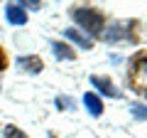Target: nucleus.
<instances>
[{"instance_id": "obj_1", "label": "nucleus", "mask_w": 147, "mask_h": 138, "mask_svg": "<svg viewBox=\"0 0 147 138\" xmlns=\"http://www.w3.org/2000/svg\"><path fill=\"white\" fill-rule=\"evenodd\" d=\"M71 17H74V22H76L81 30L91 32L93 37H100V35H103V27H105L103 10H98V8H93V5H74L71 8Z\"/></svg>"}, {"instance_id": "obj_2", "label": "nucleus", "mask_w": 147, "mask_h": 138, "mask_svg": "<svg viewBox=\"0 0 147 138\" xmlns=\"http://www.w3.org/2000/svg\"><path fill=\"white\" fill-rule=\"evenodd\" d=\"M125 84L130 86L135 94L147 99V49L137 52L135 57L127 62V72H125Z\"/></svg>"}, {"instance_id": "obj_3", "label": "nucleus", "mask_w": 147, "mask_h": 138, "mask_svg": "<svg viewBox=\"0 0 147 138\" xmlns=\"http://www.w3.org/2000/svg\"><path fill=\"white\" fill-rule=\"evenodd\" d=\"M135 20L130 22H115V25H110L108 30H103L100 37L105 40L108 44H118V42H137V32H135Z\"/></svg>"}, {"instance_id": "obj_4", "label": "nucleus", "mask_w": 147, "mask_h": 138, "mask_svg": "<svg viewBox=\"0 0 147 138\" xmlns=\"http://www.w3.org/2000/svg\"><path fill=\"white\" fill-rule=\"evenodd\" d=\"M91 84H93V86H98V91H100V94H108L110 99H120V96H123L120 91H118L115 86H113V81H110L108 77L93 74V77H91Z\"/></svg>"}, {"instance_id": "obj_5", "label": "nucleus", "mask_w": 147, "mask_h": 138, "mask_svg": "<svg viewBox=\"0 0 147 138\" xmlns=\"http://www.w3.org/2000/svg\"><path fill=\"white\" fill-rule=\"evenodd\" d=\"M5 15L10 20V25H25L27 22V12H25V8H20V3H12V5L7 3Z\"/></svg>"}, {"instance_id": "obj_6", "label": "nucleus", "mask_w": 147, "mask_h": 138, "mask_svg": "<svg viewBox=\"0 0 147 138\" xmlns=\"http://www.w3.org/2000/svg\"><path fill=\"white\" fill-rule=\"evenodd\" d=\"M64 37H66L69 42H74V44H79V47H84V49H91V47H93V40H91L88 35H81V32H79V30H74V27L64 30Z\"/></svg>"}, {"instance_id": "obj_7", "label": "nucleus", "mask_w": 147, "mask_h": 138, "mask_svg": "<svg viewBox=\"0 0 147 138\" xmlns=\"http://www.w3.org/2000/svg\"><path fill=\"white\" fill-rule=\"evenodd\" d=\"M17 67L20 69H25V72H32V74H37V72H42V67H44V62L39 57H34V54H32V57H17Z\"/></svg>"}, {"instance_id": "obj_8", "label": "nucleus", "mask_w": 147, "mask_h": 138, "mask_svg": "<svg viewBox=\"0 0 147 138\" xmlns=\"http://www.w3.org/2000/svg\"><path fill=\"white\" fill-rule=\"evenodd\" d=\"M84 106H86V111L91 113V116H100L103 113V101H100V96H96V94H84Z\"/></svg>"}, {"instance_id": "obj_9", "label": "nucleus", "mask_w": 147, "mask_h": 138, "mask_svg": "<svg viewBox=\"0 0 147 138\" xmlns=\"http://www.w3.org/2000/svg\"><path fill=\"white\" fill-rule=\"evenodd\" d=\"M52 52H54V57L59 62H71V59H76V52L64 42H52Z\"/></svg>"}, {"instance_id": "obj_10", "label": "nucleus", "mask_w": 147, "mask_h": 138, "mask_svg": "<svg viewBox=\"0 0 147 138\" xmlns=\"http://www.w3.org/2000/svg\"><path fill=\"white\" fill-rule=\"evenodd\" d=\"M5 138H30V136H27L25 131H20L17 126H12V123H10V126H5Z\"/></svg>"}, {"instance_id": "obj_11", "label": "nucleus", "mask_w": 147, "mask_h": 138, "mask_svg": "<svg viewBox=\"0 0 147 138\" xmlns=\"http://www.w3.org/2000/svg\"><path fill=\"white\" fill-rule=\"evenodd\" d=\"M57 106L61 109V111H66V109L71 111V109H74V101H71V99H66V96H57Z\"/></svg>"}, {"instance_id": "obj_12", "label": "nucleus", "mask_w": 147, "mask_h": 138, "mask_svg": "<svg viewBox=\"0 0 147 138\" xmlns=\"http://www.w3.org/2000/svg\"><path fill=\"white\" fill-rule=\"evenodd\" d=\"M132 116H135V118H147V106H142V104H132Z\"/></svg>"}, {"instance_id": "obj_13", "label": "nucleus", "mask_w": 147, "mask_h": 138, "mask_svg": "<svg viewBox=\"0 0 147 138\" xmlns=\"http://www.w3.org/2000/svg\"><path fill=\"white\" fill-rule=\"evenodd\" d=\"M49 138H57V136H54V133H52V136H49Z\"/></svg>"}]
</instances>
